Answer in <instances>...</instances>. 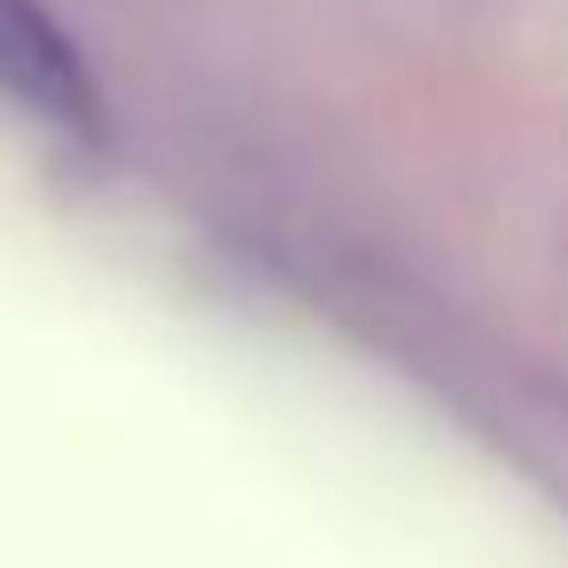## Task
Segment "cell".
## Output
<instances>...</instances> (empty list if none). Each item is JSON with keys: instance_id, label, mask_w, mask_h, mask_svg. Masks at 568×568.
Instances as JSON below:
<instances>
[{"instance_id": "cell-1", "label": "cell", "mask_w": 568, "mask_h": 568, "mask_svg": "<svg viewBox=\"0 0 568 568\" xmlns=\"http://www.w3.org/2000/svg\"><path fill=\"white\" fill-rule=\"evenodd\" d=\"M0 87L24 94V102L48 110V118H63V125H87V118H94L87 63H79V48L48 24L40 0H0Z\"/></svg>"}]
</instances>
